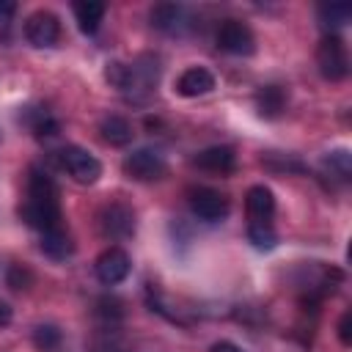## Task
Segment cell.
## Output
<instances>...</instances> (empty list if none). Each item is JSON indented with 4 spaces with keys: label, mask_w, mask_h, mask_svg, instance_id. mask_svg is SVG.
<instances>
[{
    "label": "cell",
    "mask_w": 352,
    "mask_h": 352,
    "mask_svg": "<svg viewBox=\"0 0 352 352\" xmlns=\"http://www.w3.org/2000/svg\"><path fill=\"white\" fill-rule=\"evenodd\" d=\"M52 157H55L58 168L63 173H69L77 184H96L102 176V162L82 146H63Z\"/></svg>",
    "instance_id": "obj_1"
},
{
    "label": "cell",
    "mask_w": 352,
    "mask_h": 352,
    "mask_svg": "<svg viewBox=\"0 0 352 352\" xmlns=\"http://www.w3.org/2000/svg\"><path fill=\"white\" fill-rule=\"evenodd\" d=\"M124 173L135 182H154L165 176V157L154 148H138L124 157Z\"/></svg>",
    "instance_id": "obj_4"
},
{
    "label": "cell",
    "mask_w": 352,
    "mask_h": 352,
    "mask_svg": "<svg viewBox=\"0 0 352 352\" xmlns=\"http://www.w3.org/2000/svg\"><path fill=\"white\" fill-rule=\"evenodd\" d=\"M33 344L41 349V352H55L60 346V330L52 327V324H38L33 330Z\"/></svg>",
    "instance_id": "obj_23"
},
{
    "label": "cell",
    "mask_w": 352,
    "mask_h": 352,
    "mask_svg": "<svg viewBox=\"0 0 352 352\" xmlns=\"http://www.w3.org/2000/svg\"><path fill=\"white\" fill-rule=\"evenodd\" d=\"M248 242L256 250H272L278 245V234H275L272 223H267V220H250L248 223Z\"/></svg>",
    "instance_id": "obj_21"
},
{
    "label": "cell",
    "mask_w": 352,
    "mask_h": 352,
    "mask_svg": "<svg viewBox=\"0 0 352 352\" xmlns=\"http://www.w3.org/2000/svg\"><path fill=\"white\" fill-rule=\"evenodd\" d=\"M41 250H44V256L60 261V258L74 253V242L63 228H55V231H44L41 234Z\"/></svg>",
    "instance_id": "obj_19"
},
{
    "label": "cell",
    "mask_w": 352,
    "mask_h": 352,
    "mask_svg": "<svg viewBox=\"0 0 352 352\" xmlns=\"http://www.w3.org/2000/svg\"><path fill=\"white\" fill-rule=\"evenodd\" d=\"M28 126H30V132H33L38 140H44V138H55V135L60 132V124H58L47 110H36V113L28 118Z\"/></svg>",
    "instance_id": "obj_22"
},
{
    "label": "cell",
    "mask_w": 352,
    "mask_h": 352,
    "mask_svg": "<svg viewBox=\"0 0 352 352\" xmlns=\"http://www.w3.org/2000/svg\"><path fill=\"white\" fill-rule=\"evenodd\" d=\"M19 217L30 226V228H36V231H55V228H60V220H63V214H60V204H47V201H25L22 206H19Z\"/></svg>",
    "instance_id": "obj_10"
},
{
    "label": "cell",
    "mask_w": 352,
    "mask_h": 352,
    "mask_svg": "<svg viewBox=\"0 0 352 352\" xmlns=\"http://www.w3.org/2000/svg\"><path fill=\"white\" fill-rule=\"evenodd\" d=\"M217 47L228 55H253L256 52V38H253V30L245 22L226 19L217 30Z\"/></svg>",
    "instance_id": "obj_8"
},
{
    "label": "cell",
    "mask_w": 352,
    "mask_h": 352,
    "mask_svg": "<svg viewBox=\"0 0 352 352\" xmlns=\"http://www.w3.org/2000/svg\"><path fill=\"white\" fill-rule=\"evenodd\" d=\"M58 184L52 182V176L47 170H38V168H30L28 173V198L30 201H47V204H60L58 198Z\"/></svg>",
    "instance_id": "obj_15"
},
{
    "label": "cell",
    "mask_w": 352,
    "mask_h": 352,
    "mask_svg": "<svg viewBox=\"0 0 352 352\" xmlns=\"http://www.w3.org/2000/svg\"><path fill=\"white\" fill-rule=\"evenodd\" d=\"M129 270H132L129 253H126L124 248H116V245L107 248V250H102V253L96 256V264H94V272H96L99 283H104V286L121 283V280L129 275Z\"/></svg>",
    "instance_id": "obj_7"
},
{
    "label": "cell",
    "mask_w": 352,
    "mask_h": 352,
    "mask_svg": "<svg viewBox=\"0 0 352 352\" xmlns=\"http://www.w3.org/2000/svg\"><path fill=\"white\" fill-rule=\"evenodd\" d=\"M25 38L33 47H55L58 38H60V22H58V16L52 11H47V8L33 11L25 19Z\"/></svg>",
    "instance_id": "obj_9"
},
{
    "label": "cell",
    "mask_w": 352,
    "mask_h": 352,
    "mask_svg": "<svg viewBox=\"0 0 352 352\" xmlns=\"http://www.w3.org/2000/svg\"><path fill=\"white\" fill-rule=\"evenodd\" d=\"M338 338H341L344 346L352 344V314H349V311H344V316H341V322H338Z\"/></svg>",
    "instance_id": "obj_27"
},
{
    "label": "cell",
    "mask_w": 352,
    "mask_h": 352,
    "mask_svg": "<svg viewBox=\"0 0 352 352\" xmlns=\"http://www.w3.org/2000/svg\"><path fill=\"white\" fill-rule=\"evenodd\" d=\"M324 165L333 170V173H338V179H349V173H352V165H349V151H333V154H327L324 157Z\"/></svg>",
    "instance_id": "obj_25"
},
{
    "label": "cell",
    "mask_w": 352,
    "mask_h": 352,
    "mask_svg": "<svg viewBox=\"0 0 352 352\" xmlns=\"http://www.w3.org/2000/svg\"><path fill=\"white\" fill-rule=\"evenodd\" d=\"M209 352H242V349L236 344H231V341H217V344H212Z\"/></svg>",
    "instance_id": "obj_29"
},
{
    "label": "cell",
    "mask_w": 352,
    "mask_h": 352,
    "mask_svg": "<svg viewBox=\"0 0 352 352\" xmlns=\"http://www.w3.org/2000/svg\"><path fill=\"white\" fill-rule=\"evenodd\" d=\"M30 280H33V275H30L25 267L14 264V267L8 270V286H11V289H28Z\"/></svg>",
    "instance_id": "obj_26"
},
{
    "label": "cell",
    "mask_w": 352,
    "mask_h": 352,
    "mask_svg": "<svg viewBox=\"0 0 352 352\" xmlns=\"http://www.w3.org/2000/svg\"><path fill=\"white\" fill-rule=\"evenodd\" d=\"M99 231L107 239H129L135 234V212L132 206L113 201L99 212Z\"/></svg>",
    "instance_id": "obj_5"
},
{
    "label": "cell",
    "mask_w": 352,
    "mask_h": 352,
    "mask_svg": "<svg viewBox=\"0 0 352 352\" xmlns=\"http://www.w3.org/2000/svg\"><path fill=\"white\" fill-rule=\"evenodd\" d=\"M209 91H214V74L204 66H190L176 80V94L184 99H195V96H204Z\"/></svg>",
    "instance_id": "obj_11"
},
{
    "label": "cell",
    "mask_w": 352,
    "mask_h": 352,
    "mask_svg": "<svg viewBox=\"0 0 352 352\" xmlns=\"http://www.w3.org/2000/svg\"><path fill=\"white\" fill-rule=\"evenodd\" d=\"M184 16H187V8L179 3H157L148 11L151 28H157L162 33H179L184 28Z\"/></svg>",
    "instance_id": "obj_13"
},
{
    "label": "cell",
    "mask_w": 352,
    "mask_h": 352,
    "mask_svg": "<svg viewBox=\"0 0 352 352\" xmlns=\"http://www.w3.org/2000/svg\"><path fill=\"white\" fill-rule=\"evenodd\" d=\"M316 66L322 72L324 80L338 82L349 74V55H346V44L338 33H324V38L316 47Z\"/></svg>",
    "instance_id": "obj_2"
},
{
    "label": "cell",
    "mask_w": 352,
    "mask_h": 352,
    "mask_svg": "<svg viewBox=\"0 0 352 352\" xmlns=\"http://www.w3.org/2000/svg\"><path fill=\"white\" fill-rule=\"evenodd\" d=\"M104 80H107L113 88L124 91V88H126V82H129V66H126V63H121V60H110V63L104 66Z\"/></svg>",
    "instance_id": "obj_24"
},
{
    "label": "cell",
    "mask_w": 352,
    "mask_h": 352,
    "mask_svg": "<svg viewBox=\"0 0 352 352\" xmlns=\"http://www.w3.org/2000/svg\"><path fill=\"white\" fill-rule=\"evenodd\" d=\"M192 162L209 173H231L236 165V154L231 146H209V148L198 151Z\"/></svg>",
    "instance_id": "obj_12"
},
{
    "label": "cell",
    "mask_w": 352,
    "mask_h": 352,
    "mask_svg": "<svg viewBox=\"0 0 352 352\" xmlns=\"http://www.w3.org/2000/svg\"><path fill=\"white\" fill-rule=\"evenodd\" d=\"M14 3H0V16H8V14H14Z\"/></svg>",
    "instance_id": "obj_30"
},
{
    "label": "cell",
    "mask_w": 352,
    "mask_h": 352,
    "mask_svg": "<svg viewBox=\"0 0 352 352\" xmlns=\"http://www.w3.org/2000/svg\"><path fill=\"white\" fill-rule=\"evenodd\" d=\"M11 319H14V311H11V305H8L6 300H0V327L11 324Z\"/></svg>",
    "instance_id": "obj_28"
},
{
    "label": "cell",
    "mask_w": 352,
    "mask_h": 352,
    "mask_svg": "<svg viewBox=\"0 0 352 352\" xmlns=\"http://www.w3.org/2000/svg\"><path fill=\"white\" fill-rule=\"evenodd\" d=\"M190 209L198 220L220 223L228 214V198L214 187H192L190 190Z\"/></svg>",
    "instance_id": "obj_6"
},
{
    "label": "cell",
    "mask_w": 352,
    "mask_h": 352,
    "mask_svg": "<svg viewBox=\"0 0 352 352\" xmlns=\"http://www.w3.org/2000/svg\"><path fill=\"white\" fill-rule=\"evenodd\" d=\"M157 80H160V63H157V58H154V55H140V58L129 66V82H126L124 94H126L129 99L140 102L143 96H148V94L154 91Z\"/></svg>",
    "instance_id": "obj_3"
},
{
    "label": "cell",
    "mask_w": 352,
    "mask_h": 352,
    "mask_svg": "<svg viewBox=\"0 0 352 352\" xmlns=\"http://www.w3.org/2000/svg\"><path fill=\"white\" fill-rule=\"evenodd\" d=\"M245 209H248V217L250 220H267L272 223V214H275V195L270 187L264 184H253L245 195Z\"/></svg>",
    "instance_id": "obj_14"
},
{
    "label": "cell",
    "mask_w": 352,
    "mask_h": 352,
    "mask_svg": "<svg viewBox=\"0 0 352 352\" xmlns=\"http://www.w3.org/2000/svg\"><path fill=\"white\" fill-rule=\"evenodd\" d=\"M349 14H352V6L349 3H330V6H319L316 16H319V25L333 33L338 28H344L349 22Z\"/></svg>",
    "instance_id": "obj_20"
},
{
    "label": "cell",
    "mask_w": 352,
    "mask_h": 352,
    "mask_svg": "<svg viewBox=\"0 0 352 352\" xmlns=\"http://www.w3.org/2000/svg\"><path fill=\"white\" fill-rule=\"evenodd\" d=\"M99 132H102V138H104V143H110V146H129L132 143V124L124 118V116H104L102 118V124H99Z\"/></svg>",
    "instance_id": "obj_17"
},
{
    "label": "cell",
    "mask_w": 352,
    "mask_h": 352,
    "mask_svg": "<svg viewBox=\"0 0 352 352\" xmlns=\"http://www.w3.org/2000/svg\"><path fill=\"white\" fill-rule=\"evenodd\" d=\"M256 110L264 118H278L286 110V91L280 85H261L256 94Z\"/></svg>",
    "instance_id": "obj_18"
},
{
    "label": "cell",
    "mask_w": 352,
    "mask_h": 352,
    "mask_svg": "<svg viewBox=\"0 0 352 352\" xmlns=\"http://www.w3.org/2000/svg\"><path fill=\"white\" fill-rule=\"evenodd\" d=\"M104 11L107 6L104 3H96V0H82V3H74V19H77V28L85 33V36H94L104 19Z\"/></svg>",
    "instance_id": "obj_16"
}]
</instances>
